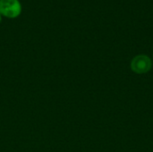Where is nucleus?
Wrapping results in <instances>:
<instances>
[{"mask_svg": "<svg viewBox=\"0 0 153 152\" xmlns=\"http://www.w3.org/2000/svg\"><path fill=\"white\" fill-rule=\"evenodd\" d=\"M22 4L19 0H0V14L9 19L17 18L22 13Z\"/></svg>", "mask_w": 153, "mask_h": 152, "instance_id": "obj_1", "label": "nucleus"}, {"mask_svg": "<svg viewBox=\"0 0 153 152\" xmlns=\"http://www.w3.org/2000/svg\"><path fill=\"white\" fill-rule=\"evenodd\" d=\"M2 22V15L0 14V22Z\"/></svg>", "mask_w": 153, "mask_h": 152, "instance_id": "obj_3", "label": "nucleus"}, {"mask_svg": "<svg viewBox=\"0 0 153 152\" xmlns=\"http://www.w3.org/2000/svg\"><path fill=\"white\" fill-rule=\"evenodd\" d=\"M152 66L151 58L145 55H138L131 62V69L137 74L147 73Z\"/></svg>", "mask_w": 153, "mask_h": 152, "instance_id": "obj_2", "label": "nucleus"}]
</instances>
